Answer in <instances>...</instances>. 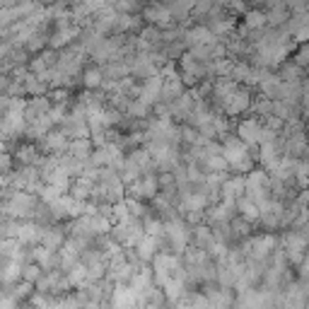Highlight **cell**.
<instances>
[{
	"label": "cell",
	"instance_id": "6da1fadb",
	"mask_svg": "<svg viewBox=\"0 0 309 309\" xmlns=\"http://www.w3.org/2000/svg\"><path fill=\"white\" fill-rule=\"evenodd\" d=\"M160 92H162V82H160V77L150 75V77H147V82H145V87H143V92H140V102H143V104L154 102Z\"/></svg>",
	"mask_w": 309,
	"mask_h": 309
},
{
	"label": "cell",
	"instance_id": "ba28073f",
	"mask_svg": "<svg viewBox=\"0 0 309 309\" xmlns=\"http://www.w3.org/2000/svg\"><path fill=\"white\" fill-rule=\"evenodd\" d=\"M295 36H297V41H302V43H309V25L300 27V29L295 32Z\"/></svg>",
	"mask_w": 309,
	"mask_h": 309
},
{
	"label": "cell",
	"instance_id": "277c9868",
	"mask_svg": "<svg viewBox=\"0 0 309 309\" xmlns=\"http://www.w3.org/2000/svg\"><path fill=\"white\" fill-rule=\"evenodd\" d=\"M239 210H241V215H244L247 220H258V217H261L258 206L254 203V201H249V198H241V201H239Z\"/></svg>",
	"mask_w": 309,
	"mask_h": 309
},
{
	"label": "cell",
	"instance_id": "7a4b0ae2",
	"mask_svg": "<svg viewBox=\"0 0 309 309\" xmlns=\"http://www.w3.org/2000/svg\"><path fill=\"white\" fill-rule=\"evenodd\" d=\"M261 126H258V121H244L239 126V136L244 143H251V145H256L258 140H261Z\"/></svg>",
	"mask_w": 309,
	"mask_h": 309
},
{
	"label": "cell",
	"instance_id": "3957f363",
	"mask_svg": "<svg viewBox=\"0 0 309 309\" xmlns=\"http://www.w3.org/2000/svg\"><path fill=\"white\" fill-rule=\"evenodd\" d=\"M304 304H307V295L302 292V288L292 285L290 292H288V307L290 309H304Z\"/></svg>",
	"mask_w": 309,
	"mask_h": 309
},
{
	"label": "cell",
	"instance_id": "5b68a950",
	"mask_svg": "<svg viewBox=\"0 0 309 309\" xmlns=\"http://www.w3.org/2000/svg\"><path fill=\"white\" fill-rule=\"evenodd\" d=\"M285 17H288V12H285V8H275V10H271V15H268L266 19L271 22V25H283Z\"/></svg>",
	"mask_w": 309,
	"mask_h": 309
},
{
	"label": "cell",
	"instance_id": "9c48e42d",
	"mask_svg": "<svg viewBox=\"0 0 309 309\" xmlns=\"http://www.w3.org/2000/svg\"><path fill=\"white\" fill-rule=\"evenodd\" d=\"M300 275L302 278H309V254H304V258L300 261Z\"/></svg>",
	"mask_w": 309,
	"mask_h": 309
},
{
	"label": "cell",
	"instance_id": "8992f818",
	"mask_svg": "<svg viewBox=\"0 0 309 309\" xmlns=\"http://www.w3.org/2000/svg\"><path fill=\"white\" fill-rule=\"evenodd\" d=\"M266 22V15H261V12H249L247 15V25L249 27H261Z\"/></svg>",
	"mask_w": 309,
	"mask_h": 309
},
{
	"label": "cell",
	"instance_id": "30bf717a",
	"mask_svg": "<svg viewBox=\"0 0 309 309\" xmlns=\"http://www.w3.org/2000/svg\"><path fill=\"white\" fill-rule=\"evenodd\" d=\"M99 80H102L99 73H95V70H92V73H87V85H99Z\"/></svg>",
	"mask_w": 309,
	"mask_h": 309
},
{
	"label": "cell",
	"instance_id": "8fae6325",
	"mask_svg": "<svg viewBox=\"0 0 309 309\" xmlns=\"http://www.w3.org/2000/svg\"><path fill=\"white\" fill-rule=\"evenodd\" d=\"M307 249H309V244H307Z\"/></svg>",
	"mask_w": 309,
	"mask_h": 309
},
{
	"label": "cell",
	"instance_id": "52a82bcc",
	"mask_svg": "<svg viewBox=\"0 0 309 309\" xmlns=\"http://www.w3.org/2000/svg\"><path fill=\"white\" fill-rule=\"evenodd\" d=\"M297 63H300V65H307L309 63V43H304V46L300 49V53H297Z\"/></svg>",
	"mask_w": 309,
	"mask_h": 309
}]
</instances>
